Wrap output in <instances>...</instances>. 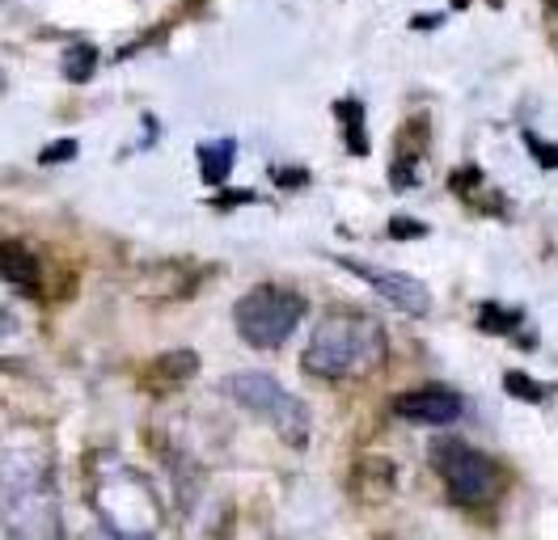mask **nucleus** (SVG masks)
I'll use <instances>...</instances> for the list:
<instances>
[{"label":"nucleus","mask_w":558,"mask_h":540,"mask_svg":"<svg viewBox=\"0 0 558 540\" xmlns=\"http://www.w3.org/2000/svg\"><path fill=\"white\" fill-rule=\"evenodd\" d=\"M389 355V334L368 312H326L310 334L301 368L317 380H360L377 371Z\"/></svg>","instance_id":"f257e3e1"},{"label":"nucleus","mask_w":558,"mask_h":540,"mask_svg":"<svg viewBox=\"0 0 558 540\" xmlns=\"http://www.w3.org/2000/svg\"><path fill=\"white\" fill-rule=\"evenodd\" d=\"M89 506L98 515V532H106L110 540H153L166 519L148 477L123 465L119 456L98 461L89 469Z\"/></svg>","instance_id":"f03ea898"},{"label":"nucleus","mask_w":558,"mask_h":540,"mask_svg":"<svg viewBox=\"0 0 558 540\" xmlns=\"http://www.w3.org/2000/svg\"><path fill=\"white\" fill-rule=\"evenodd\" d=\"M4 540H64L51 465L26 452L4 456Z\"/></svg>","instance_id":"7ed1b4c3"},{"label":"nucleus","mask_w":558,"mask_h":540,"mask_svg":"<svg viewBox=\"0 0 558 540\" xmlns=\"http://www.w3.org/2000/svg\"><path fill=\"white\" fill-rule=\"evenodd\" d=\"M220 393L233 405H242L245 414L263 418L283 443L292 447H305L310 443V405L301 402L296 393H288L276 376L267 371H233L220 380Z\"/></svg>","instance_id":"20e7f679"},{"label":"nucleus","mask_w":558,"mask_h":540,"mask_svg":"<svg viewBox=\"0 0 558 540\" xmlns=\"http://www.w3.org/2000/svg\"><path fill=\"white\" fill-rule=\"evenodd\" d=\"M310 304L301 292L279 287V283H258L250 287L242 300L233 304V326L238 338L254 351H279L288 338L296 334V326L305 321Z\"/></svg>","instance_id":"39448f33"},{"label":"nucleus","mask_w":558,"mask_h":540,"mask_svg":"<svg viewBox=\"0 0 558 540\" xmlns=\"http://www.w3.org/2000/svg\"><path fill=\"white\" fill-rule=\"evenodd\" d=\"M427 456H432V469L440 472L449 499L461 506L490 503L499 494V486H504L499 465L490 461L487 452H478L474 443H465V439H453V435L436 439Z\"/></svg>","instance_id":"423d86ee"},{"label":"nucleus","mask_w":558,"mask_h":540,"mask_svg":"<svg viewBox=\"0 0 558 540\" xmlns=\"http://www.w3.org/2000/svg\"><path fill=\"white\" fill-rule=\"evenodd\" d=\"M335 262L343 270H351L355 279H364L381 300H389L393 308H402L407 317H427L432 312V292H427V283H418L415 274H402V270H385V267H373V262H360V258H343V254H335Z\"/></svg>","instance_id":"0eeeda50"},{"label":"nucleus","mask_w":558,"mask_h":540,"mask_svg":"<svg viewBox=\"0 0 558 540\" xmlns=\"http://www.w3.org/2000/svg\"><path fill=\"white\" fill-rule=\"evenodd\" d=\"M393 418L402 422H415V427H449L461 418V393L449 389V384H418V389H407L393 397Z\"/></svg>","instance_id":"6e6552de"},{"label":"nucleus","mask_w":558,"mask_h":540,"mask_svg":"<svg viewBox=\"0 0 558 540\" xmlns=\"http://www.w3.org/2000/svg\"><path fill=\"white\" fill-rule=\"evenodd\" d=\"M4 283L22 296H43V262L22 241H4Z\"/></svg>","instance_id":"1a4fd4ad"},{"label":"nucleus","mask_w":558,"mask_h":540,"mask_svg":"<svg viewBox=\"0 0 558 540\" xmlns=\"http://www.w3.org/2000/svg\"><path fill=\"white\" fill-rule=\"evenodd\" d=\"M195 371H199V355H195V351H170V355H157V359L148 364L144 384L157 389V393H170L178 384H186Z\"/></svg>","instance_id":"9d476101"},{"label":"nucleus","mask_w":558,"mask_h":540,"mask_svg":"<svg viewBox=\"0 0 558 540\" xmlns=\"http://www.w3.org/2000/svg\"><path fill=\"white\" fill-rule=\"evenodd\" d=\"M233 157H238V139H229V135L199 144V177L208 186H225L233 173Z\"/></svg>","instance_id":"9b49d317"},{"label":"nucleus","mask_w":558,"mask_h":540,"mask_svg":"<svg viewBox=\"0 0 558 540\" xmlns=\"http://www.w3.org/2000/svg\"><path fill=\"white\" fill-rule=\"evenodd\" d=\"M335 114L343 123V144L351 157H368V132H364V101L360 98H339Z\"/></svg>","instance_id":"f8f14e48"},{"label":"nucleus","mask_w":558,"mask_h":540,"mask_svg":"<svg viewBox=\"0 0 558 540\" xmlns=\"http://www.w3.org/2000/svg\"><path fill=\"white\" fill-rule=\"evenodd\" d=\"M521 321H524L521 308H508V304L499 300H487L478 308V330H487V334H517Z\"/></svg>","instance_id":"ddd939ff"},{"label":"nucleus","mask_w":558,"mask_h":540,"mask_svg":"<svg viewBox=\"0 0 558 540\" xmlns=\"http://www.w3.org/2000/svg\"><path fill=\"white\" fill-rule=\"evenodd\" d=\"M94 68H98V47L94 42H72L69 51H64V76H69L72 85L76 81H89Z\"/></svg>","instance_id":"4468645a"},{"label":"nucleus","mask_w":558,"mask_h":540,"mask_svg":"<svg viewBox=\"0 0 558 540\" xmlns=\"http://www.w3.org/2000/svg\"><path fill=\"white\" fill-rule=\"evenodd\" d=\"M504 389H508L517 402H529V405H542L550 393H555L550 384H537V380L524 376V371H508V376H504Z\"/></svg>","instance_id":"2eb2a0df"},{"label":"nucleus","mask_w":558,"mask_h":540,"mask_svg":"<svg viewBox=\"0 0 558 540\" xmlns=\"http://www.w3.org/2000/svg\"><path fill=\"white\" fill-rule=\"evenodd\" d=\"M389 236H393V241H415V236H427V224H423V220H411V216H393V220H389Z\"/></svg>","instance_id":"dca6fc26"},{"label":"nucleus","mask_w":558,"mask_h":540,"mask_svg":"<svg viewBox=\"0 0 558 540\" xmlns=\"http://www.w3.org/2000/svg\"><path fill=\"white\" fill-rule=\"evenodd\" d=\"M76 148H81L76 139H60V144H47V148L38 152V161H43V165H64V161H72V157H76Z\"/></svg>","instance_id":"f3484780"},{"label":"nucleus","mask_w":558,"mask_h":540,"mask_svg":"<svg viewBox=\"0 0 558 540\" xmlns=\"http://www.w3.org/2000/svg\"><path fill=\"white\" fill-rule=\"evenodd\" d=\"M524 135V144H529V152L537 157V165L542 169H558V144H542L533 132H521Z\"/></svg>","instance_id":"a211bd4d"},{"label":"nucleus","mask_w":558,"mask_h":540,"mask_svg":"<svg viewBox=\"0 0 558 540\" xmlns=\"http://www.w3.org/2000/svg\"><path fill=\"white\" fill-rule=\"evenodd\" d=\"M271 177L279 186H305L310 182V173H301V169H271Z\"/></svg>","instance_id":"6ab92c4d"},{"label":"nucleus","mask_w":558,"mask_h":540,"mask_svg":"<svg viewBox=\"0 0 558 540\" xmlns=\"http://www.w3.org/2000/svg\"><path fill=\"white\" fill-rule=\"evenodd\" d=\"M216 207H242V202H254V191H225V195H216Z\"/></svg>","instance_id":"aec40b11"},{"label":"nucleus","mask_w":558,"mask_h":540,"mask_svg":"<svg viewBox=\"0 0 558 540\" xmlns=\"http://www.w3.org/2000/svg\"><path fill=\"white\" fill-rule=\"evenodd\" d=\"M440 22H445V17H440V13H423V17H411V30H436V26H440Z\"/></svg>","instance_id":"412c9836"},{"label":"nucleus","mask_w":558,"mask_h":540,"mask_svg":"<svg viewBox=\"0 0 558 540\" xmlns=\"http://www.w3.org/2000/svg\"><path fill=\"white\" fill-rule=\"evenodd\" d=\"M453 4H457V9H465V4H470V0H453Z\"/></svg>","instance_id":"4be33fe9"},{"label":"nucleus","mask_w":558,"mask_h":540,"mask_svg":"<svg viewBox=\"0 0 558 540\" xmlns=\"http://www.w3.org/2000/svg\"><path fill=\"white\" fill-rule=\"evenodd\" d=\"M550 9H555V13H558V0H550Z\"/></svg>","instance_id":"5701e85b"}]
</instances>
